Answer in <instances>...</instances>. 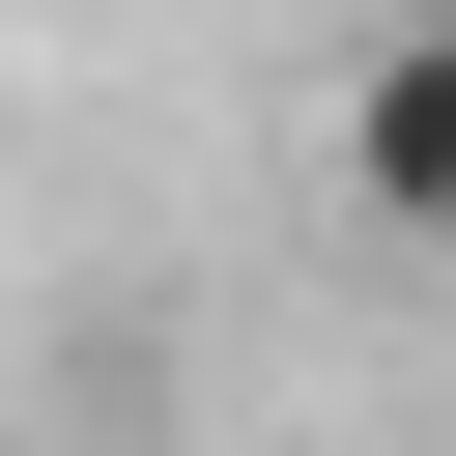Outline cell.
Instances as JSON below:
<instances>
[{
  "label": "cell",
  "instance_id": "obj_1",
  "mask_svg": "<svg viewBox=\"0 0 456 456\" xmlns=\"http://www.w3.org/2000/svg\"><path fill=\"white\" fill-rule=\"evenodd\" d=\"M342 171H370V228H456V57H428V28L342 86Z\"/></svg>",
  "mask_w": 456,
  "mask_h": 456
}]
</instances>
